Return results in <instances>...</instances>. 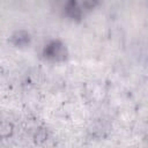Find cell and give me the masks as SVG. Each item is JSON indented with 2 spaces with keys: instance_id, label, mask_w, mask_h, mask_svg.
Segmentation results:
<instances>
[{
  "instance_id": "obj_2",
  "label": "cell",
  "mask_w": 148,
  "mask_h": 148,
  "mask_svg": "<svg viewBox=\"0 0 148 148\" xmlns=\"http://www.w3.org/2000/svg\"><path fill=\"white\" fill-rule=\"evenodd\" d=\"M30 40V36L28 32L25 31H16L13 36H12V42L13 44L17 45V46H22V45H25L28 44Z\"/></svg>"
},
{
  "instance_id": "obj_3",
  "label": "cell",
  "mask_w": 148,
  "mask_h": 148,
  "mask_svg": "<svg viewBox=\"0 0 148 148\" xmlns=\"http://www.w3.org/2000/svg\"><path fill=\"white\" fill-rule=\"evenodd\" d=\"M66 13L72 18H80L81 17V9L74 0H71L66 6Z\"/></svg>"
},
{
  "instance_id": "obj_1",
  "label": "cell",
  "mask_w": 148,
  "mask_h": 148,
  "mask_svg": "<svg viewBox=\"0 0 148 148\" xmlns=\"http://www.w3.org/2000/svg\"><path fill=\"white\" fill-rule=\"evenodd\" d=\"M44 56L52 60H64L67 56L65 46L60 42H51L44 49Z\"/></svg>"
},
{
  "instance_id": "obj_4",
  "label": "cell",
  "mask_w": 148,
  "mask_h": 148,
  "mask_svg": "<svg viewBox=\"0 0 148 148\" xmlns=\"http://www.w3.org/2000/svg\"><path fill=\"white\" fill-rule=\"evenodd\" d=\"M96 2H97V0H84V6L90 9L96 5Z\"/></svg>"
}]
</instances>
